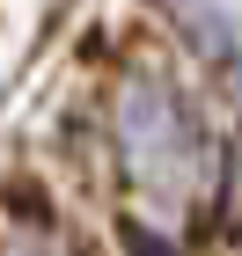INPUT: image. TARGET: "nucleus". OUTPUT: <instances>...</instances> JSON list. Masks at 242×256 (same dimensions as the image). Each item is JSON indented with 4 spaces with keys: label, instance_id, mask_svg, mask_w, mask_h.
<instances>
[{
    "label": "nucleus",
    "instance_id": "obj_1",
    "mask_svg": "<svg viewBox=\"0 0 242 256\" xmlns=\"http://www.w3.org/2000/svg\"><path fill=\"white\" fill-rule=\"evenodd\" d=\"M118 146H125V168L132 183L154 198H191L205 176V139L183 110V96H169L161 80H125L118 88Z\"/></svg>",
    "mask_w": 242,
    "mask_h": 256
},
{
    "label": "nucleus",
    "instance_id": "obj_2",
    "mask_svg": "<svg viewBox=\"0 0 242 256\" xmlns=\"http://www.w3.org/2000/svg\"><path fill=\"white\" fill-rule=\"evenodd\" d=\"M169 15L198 52L242 66V0H169Z\"/></svg>",
    "mask_w": 242,
    "mask_h": 256
}]
</instances>
